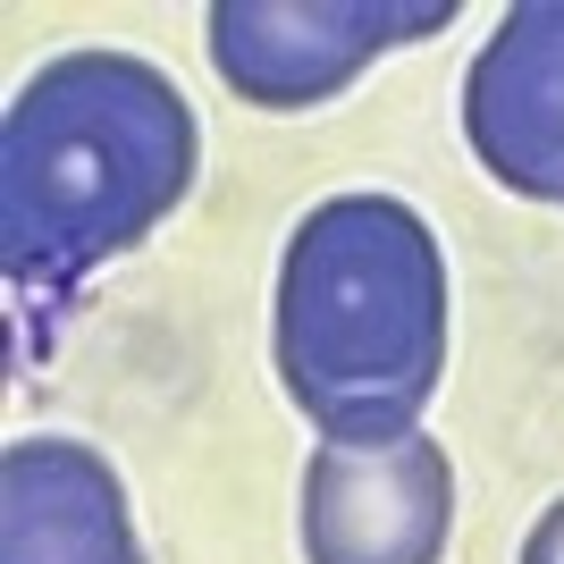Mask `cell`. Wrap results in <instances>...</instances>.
<instances>
[{
	"label": "cell",
	"instance_id": "obj_1",
	"mask_svg": "<svg viewBox=\"0 0 564 564\" xmlns=\"http://www.w3.org/2000/svg\"><path fill=\"white\" fill-rule=\"evenodd\" d=\"M203 135L177 76L135 51H59L0 118V261L25 304L135 253L194 186Z\"/></svg>",
	"mask_w": 564,
	"mask_h": 564
},
{
	"label": "cell",
	"instance_id": "obj_2",
	"mask_svg": "<svg viewBox=\"0 0 564 564\" xmlns=\"http://www.w3.org/2000/svg\"><path fill=\"white\" fill-rule=\"evenodd\" d=\"M447 371V261L397 194H329L279 261V379L321 438H404Z\"/></svg>",
	"mask_w": 564,
	"mask_h": 564
},
{
	"label": "cell",
	"instance_id": "obj_3",
	"mask_svg": "<svg viewBox=\"0 0 564 564\" xmlns=\"http://www.w3.org/2000/svg\"><path fill=\"white\" fill-rule=\"evenodd\" d=\"M438 25H455V0H219L212 68L253 110H312Z\"/></svg>",
	"mask_w": 564,
	"mask_h": 564
},
{
	"label": "cell",
	"instance_id": "obj_4",
	"mask_svg": "<svg viewBox=\"0 0 564 564\" xmlns=\"http://www.w3.org/2000/svg\"><path fill=\"white\" fill-rule=\"evenodd\" d=\"M304 564H438L455 531V464L438 438H321L304 464Z\"/></svg>",
	"mask_w": 564,
	"mask_h": 564
},
{
	"label": "cell",
	"instance_id": "obj_5",
	"mask_svg": "<svg viewBox=\"0 0 564 564\" xmlns=\"http://www.w3.org/2000/svg\"><path fill=\"white\" fill-rule=\"evenodd\" d=\"M464 143L506 194L564 203V0H514L471 51Z\"/></svg>",
	"mask_w": 564,
	"mask_h": 564
},
{
	"label": "cell",
	"instance_id": "obj_6",
	"mask_svg": "<svg viewBox=\"0 0 564 564\" xmlns=\"http://www.w3.org/2000/svg\"><path fill=\"white\" fill-rule=\"evenodd\" d=\"M0 564H143L127 489L85 438H9Z\"/></svg>",
	"mask_w": 564,
	"mask_h": 564
},
{
	"label": "cell",
	"instance_id": "obj_7",
	"mask_svg": "<svg viewBox=\"0 0 564 564\" xmlns=\"http://www.w3.org/2000/svg\"><path fill=\"white\" fill-rule=\"evenodd\" d=\"M522 564H564V497L531 522V540H522Z\"/></svg>",
	"mask_w": 564,
	"mask_h": 564
}]
</instances>
